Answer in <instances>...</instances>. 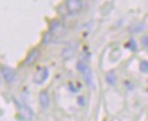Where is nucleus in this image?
<instances>
[{
    "label": "nucleus",
    "instance_id": "nucleus-7",
    "mask_svg": "<svg viewBox=\"0 0 148 121\" xmlns=\"http://www.w3.org/2000/svg\"><path fill=\"white\" fill-rule=\"evenodd\" d=\"M115 80H116V77H115V74L113 73V72H110V73L106 75V82L109 84L113 85L115 83Z\"/></svg>",
    "mask_w": 148,
    "mask_h": 121
},
{
    "label": "nucleus",
    "instance_id": "nucleus-8",
    "mask_svg": "<svg viewBox=\"0 0 148 121\" xmlns=\"http://www.w3.org/2000/svg\"><path fill=\"white\" fill-rule=\"evenodd\" d=\"M140 70L143 73H148V61L143 60L140 62Z\"/></svg>",
    "mask_w": 148,
    "mask_h": 121
},
{
    "label": "nucleus",
    "instance_id": "nucleus-1",
    "mask_svg": "<svg viewBox=\"0 0 148 121\" xmlns=\"http://www.w3.org/2000/svg\"><path fill=\"white\" fill-rule=\"evenodd\" d=\"M48 77H49V69L47 67L38 68L34 74V76H33V83L36 85L43 84L47 80Z\"/></svg>",
    "mask_w": 148,
    "mask_h": 121
},
{
    "label": "nucleus",
    "instance_id": "nucleus-4",
    "mask_svg": "<svg viewBox=\"0 0 148 121\" xmlns=\"http://www.w3.org/2000/svg\"><path fill=\"white\" fill-rule=\"evenodd\" d=\"M38 57H40V51H38L37 49L32 50V51L28 53V56H27V58H26V60H25V65H27V66L33 65V63L38 59Z\"/></svg>",
    "mask_w": 148,
    "mask_h": 121
},
{
    "label": "nucleus",
    "instance_id": "nucleus-5",
    "mask_svg": "<svg viewBox=\"0 0 148 121\" xmlns=\"http://www.w3.org/2000/svg\"><path fill=\"white\" fill-rule=\"evenodd\" d=\"M38 100H40V104L43 109H47L50 104V97L49 94L47 91H42L40 93V96H38Z\"/></svg>",
    "mask_w": 148,
    "mask_h": 121
},
{
    "label": "nucleus",
    "instance_id": "nucleus-2",
    "mask_svg": "<svg viewBox=\"0 0 148 121\" xmlns=\"http://www.w3.org/2000/svg\"><path fill=\"white\" fill-rule=\"evenodd\" d=\"M83 5H84V2L80 1V0H69V1L66 2L67 10L70 12L71 15L80 12L82 8H83Z\"/></svg>",
    "mask_w": 148,
    "mask_h": 121
},
{
    "label": "nucleus",
    "instance_id": "nucleus-9",
    "mask_svg": "<svg viewBox=\"0 0 148 121\" xmlns=\"http://www.w3.org/2000/svg\"><path fill=\"white\" fill-rule=\"evenodd\" d=\"M143 45L144 47H148V36H145L143 38Z\"/></svg>",
    "mask_w": 148,
    "mask_h": 121
},
{
    "label": "nucleus",
    "instance_id": "nucleus-3",
    "mask_svg": "<svg viewBox=\"0 0 148 121\" xmlns=\"http://www.w3.org/2000/svg\"><path fill=\"white\" fill-rule=\"evenodd\" d=\"M1 75H2V77L5 79V82L12 83V80L15 79L16 73L12 70V68H9V67H2L1 68Z\"/></svg>",
    "mask_w": 148,
    "mask_h": 121
},
{
    "label": "nucleus",
    "instance_id": "nucleus-6",
    "mask_svg": "<svg viewBox=\"0 0 148 121\" xmlns=\"http://www.w3.org/2000/svg\"><path fill=\"white\" fill-rule=\"evenodd\" d=\"M19 111H21V114L24 117L26 120H31L33 118V112H32V110L29 109L28 107L19 105Z\"/></svg>",
    "mask_w": 148,
    "mask_h": 121
}]
</instances>
